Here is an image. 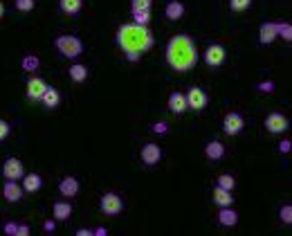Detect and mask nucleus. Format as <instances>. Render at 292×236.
Wrapping results in <instances>:
<instances>
[{
    "instance_id": "2f4dec72",
    "label": "nucleus",
    "mask_w": 292,
    "mask_h": 236,
    "mask_svg": "<svg viewBox=\"0 0 292 236\" xmlns=\"http://www.w3.org/2000/svg\"><path fill=\"white\" fill-rule=\"evenodd\" d=\"M151 2L153 0H133L131 5H133V9H151Z\"/></svg>"
},
{
    "instance_id": "a19ab883",
    "label": "nucleus",
    "mask_w": 292,
    "mask_h": 236,
    "mask_svg": "<svg viewBox=\"0 0 292 236\" xmlns=\"http://www.w3.org/2000/svg\"><path fill=\"white\" fill-rule=\"evenodd\" d=\"M77 234H79V236H90L92 232H90V230H79V232H77Z\"/></svg>"
},
{
    "instance_id": "4468645a",
    "label": "nucleus",
    "mask_w": 292,
    "mask_h": 236,
    "mask_svg": "<svg viewBox=\"0 0 292 236\" xmlns=\"http://www.w3.org/2000/svg\"><path fill=\"white\" fill-rule=\"evenodd\" d=\"M58 191L63 193L65 198H72V196H77V193H79V180H77V178H72V176L63 178V180L58 183Z\"/></svg>"
},
{
    "instance_id": "c9c22d12",
    "label": "nucleus",
    "mask_w": 292,
    "mask_h": 236,
    "mask_svg": "<svg viewBox=\"0 0 292 236\" xmlns=\"http://www.w3.org/2000/svg\"><path fill=\"white\" fill-rule=\"evenodd\" d=\"M290 149H292V142L290 140H283L281 144H279V151H281V153H290Z\"/></svg>"
},
{
    "instance_id": "5701e85b",
    "label": "nucleus",
    "mask_w": 292,
    "mask_h": 236,
    "mask_svg": "<svg viewBox=\"0 0 292 236\" xmlns=\"http://www.w3.org/2000/svg\"><path fill=\"white\" fill-rule=\"evenodd\" d=\"M72 216V205L70 203H54V220H68Z\"/></svg>"
},
{
    "instance_id": "423d86ee",
    "label": "nucleus",
    "mask_w": 292,
    "mask_h": 236,
    "mask_svg": "<svg viewBox=\"0 0 292 236\" xmlns=\"http://www.w3.org/2000/svg\"><path fill=\"white\" fill-rule=\"evenodd\" d=\"M207 104H209V97L202 88H198V86L189 88V92H186V106L191 108V110H202Z\"/></svg>"
},
{
    "instance_id": "ddd939ff",
    "label": "nucleus",
    "mask_w": 292,
    "mask_h": 236,
    "mask_svg": "<svg viewBox=\"0 0 292 236\" xmlns=\"http://www.w3.org/2000/svg\"><path fill=\"white\" fill-rule=\"evenodd\" d=\"M186 95H182V92H171L169 97V110L175 115H182L186 110Z\"/></svg>"
},
{
    "instance_id": "f03ea898",
    "label": "nucleus",
    "mask_w": 292,
    "mask_h": 236,
    "mask_svg": "<svg viewBox=\"0 0 292 236\" xmlns=\"http://www.w3.org/2000/svg\"><path fill=\"white\" fill-rule=\"evenodd\" d=\"M166 63L175 72H186L198 63V50L191 36L186 34H175L166 43Z\"/></svg>"
},
{
    "instance_id": "b1692460",
    "label": "nucleus",
    "mask_w": 292,
    "mask_h": 236,
    "mask_svg": "<svg viewBox=\"0 0 292 236\" xmlns=\"http://www.w3.org/2000/svg\"><path fill=\"white\" fill-rule=\"evenodd\" d=\"M58 5H61L63 14H70V16H75V14H79V11H81V7H83V0H61Z\"/></svg>"
},
{
    "instance_id": "bb28decb",
    "label": "nucleus",
    "mask_w": 292,
    "mask_h": 236,
    "mask_svg": "<svg viewBox=\"0 0 292 236\" xmlns=\"http://www.w3.org/2000/svg\"><path fill=\"white\" fill-rule=\"evenodd\" d=\"M216 184H218V187L229 189V191H232V189L236 187V180H234V176H229V173H223V176H218Z\"/></svg>"
},
{
    "instance_id": "393cba45",
    "label": "nucleus",
    "mask_w": 292,
    "mask_h": 236,
    "mask_svg": "<svg viewBox=\"0 0 292 236\" xmlns=\"http://www.w3.org/2000/svg\"><path fill=\"white\" fill-rule=\"evenodd\" d=\"M38 65H41V61H38L36 54H27L25 59H23L21 68H23L25 72H36V70H38Z\"/></svg>"
},
{
    "instance_id": "dca6fc26",
    "label": "nucleus",
    "mask_w": 292,
    "mask_h": 236,
    "mask_svg": "<svg viewBox=\"0 0 292 236\" xmlns=\"http://www.w3.org/2000/svg\"><path fill=\"white\" fill-rule=\"evenodd\" d=\"M213 203H216L218 207H232V205H234L232 191H229V189L218 187V184H216V189H213Z\"/></svg>"
},
{
    "instance_id": "39448f33",
    "label": "nucleus",
    "mask_w": 292,
    "mask_h": 236,
    "mask_svg": "<svg viewBox=\"0 0 292 236\" xmlns=\"http://www.w3.org/2000/svg\"><path fill=\"white\" fill-rule=\"evenodd\" d=\"M101 211L106 216H117L124 210V200L117 196V193H104L101 196Z\"/></svg>"
},
{
    "instance_id": "6e6552de",
    "label": "nucleus",
    "mask_w": 292,
    "mask_h": 236,
    "mask_svg": "<svg viewBox=\"0 0 292 236\" xmlns=\"http://www.w3.org/2000/svg\"><path fill=\"white\" fill-rule=\"evenodd\" d=\"M2 176L7 180H18V178L25 176V166L18 157H7L5 164H2Z\"/></svg>"
},
{
    "instance_id": "412c9836",
    "label": "nucleus",
    "mask_w": 292,
    "mask_h": 236,
    "mask_svg": "<svg viewBox=\"0 0 292 236\" xmlns=\"http://www.w3.org/2000/svg\"><path fill=\"white\" fill-rule=\"evenodd\" d=\"M68 72H70V79L75 81V83H83V81L88 79V68L81 63H72Z\"/></svg>"
},
{
    "instance_id": "f3484780",
    "label": "nucleus",
    "mask_w": 292,
    "mask_h": 236,
    "mask_svg": "<svg viewBox=\"0 0 292 236\" xmlns=\"http://www.w3.org/2000/svg\"><path fill=\"white\" fill-rule=\"evenodd\" d=\"M41 184H43V178L38 176V173H27V176H23V191L36 193L38 189H41Z\"/></svg>"
},
{
    "instance_id": "9b49d317",
    "label": "nucleus",
    "mask_w": 292,
    "mask_h": 236,
    "mask_svg": "<svg viewBox=\"0 0 292 236\" xmlns=\"http://www.w3.org/2000/svg\"><path fill=\"white\" fill-rule=\"evenodd\" d=\"M45 90H48V83L43 79H38V77L27 81V97H29L32 102H41V97L45 95Z\"/></svg>"
},
{
    "instance_id": "c756f323",
    "label": "nucleus",
    "mask_w": 292,
    "mask_h": 236,
    "mask_svg": "<svg viewBox=\"0 0 292 236\" xmlns=\"http://www.w3.org/2000/svg\"><path fill=\"white\" fill-rule=\"evenodd\" d=\"M252 0H229V7H232V11H245L250 9Z\"/></svg>"
},
{
    "instance_id": "f8f14e48",
    "label": "nucleus",
    "mask_w": 292,
    "mask_h": 236,
    "mask_svg": "<svg viewBox=\"0 0 292 236\" xmlns=\"http://www.w3.org/2000/svg\"><path fill=\"white\" fill-rule=\"evenodd\" d=\"M279 36V23H263L259 29V41L263 45H270Z\"/></svg>"
},
{
    "instance_id": "ea45409f",
    "label": "nucleus",
    "mask_w": 292,
    "mask_h": 236,
    "mask_svg": "<svg viewBox=\"0 0 292 236\" xmlns=\"http://www.w3.org/2000/svg\"><path fill=\"white\" fill-rule=\"evenodd\" d=\"M95 234H97V236H106V227H97Z\"/></svg>"
},
{
    "instance_id": "cd10ccee",
    "label": "nucleus",
    "mask_w": 292,
    "mask_h": 236,
    "mask_svg": "<svg viewBox=\"0 0 292 236\" xmlns=\"http://www.w3.org/2000/svg\"><path fill=\"white\" fill-rule=\"evenodd\" d=\"M279 36L288 43H292V25L290 23H279Z\"/></svg>"
},
{
    "instance_id": "6ab92c4d",
    "label": "nucleus",
    "mask_w": 292,
    "mask_h": 236,
    "mask_svg": "<svg viewBox=\"0 0 292 236\" xmlns=\"http://www.w3.org/2000/svg\"><path fill=\"white\" fill-rule=\"evenodd\" d=\"M164 14L169 21H180V18L185 16V5H182L180 0H171L169 5H166Z\"/></svg>"
},
{
    "instance_id": "7c9ffc66",
    "label": "nucleus",
    "mask_w": 292,
    "mask_h": 236,
    "mask_svg": "<svg viewBox=\"0 0 292 236\" xmlns=\"http://www.w3.org/2000/svg\"><path fill=\"white\" fill-rule=\"evenodd\" d=\"M14 7H16L18 11H32L34 9V0H14Z\"/></svg>"
},
{
    "instance_id": "2eb2a0df",
    "label": "nucleus",
    "mask_w": 292,
    "mask_h": 236,
    "mask_svg": "<svg viewBox=\"0 0 292 236\" xmlns=\"http://www.w3.org/2000/svg\"><path fill=\"white\" fill-rule=\"evenodd\" d=\"M2 193L9 203H18L23 198V184H16V180H7V184L2 187Z\"/></svg>"
},
{
    "instance_id": "4be33fe9",
    "label": "nucleus",
    "mask_w": 292,
    "mask_h": 236,
    "mask_svg": "<svg viewBox=\"0 0 292 236\" xmlns=\"http://www.w3.org/2000/svg\"><path fill=\"white\" fill-rule=\"evenodd\" d=\"M41 102H43V106H45V108H56L58 102H61V95H58L56 88H50V86H48L45 95L41 97Z\"/></svg>"
},
{
    "instance_id": "0eeeda50",
    "label": "nucleus",
    "mask_w": 292,
    "mask_h": 236,
    "mask_svg": "<svg viewBox=\"0 0 292 236\" xmlns=\"http://www.w3.org/2000/svg\"><path fill=\"white\" fill-rule=\"evenodd\" d=\"M288 126H290V122H288V117L281 113H270L265 117V129H267V133H272V135L286 133Z\"/></svg>"
},
{
    "instance_id": "f257e3e1",
    "label": "nucleus",
    "mask_w": 292,
    "mask_h": 236,
    "mask_svg": "<svg viewBox=\"0 0 292 236\" xmlns=\"http://www.w3.org/2000/svg\"><path fill=\"white\" fill-rule=\"evenodd\" d=\"M117 43L124 50L128 61H139L144 52H149L153 48V34L146 25H137V23H128V25H122L119 32H117Z\"/></svg>"
},
{
    "instance_id": "1a4fd4ad",
    "label": "nucleus",
    "mask_w": 292,
    "mask_h": 236,
    "mask_svg": "<svg viewBox=\"0 0 292 236\" xmlns=\"http://www.w3.org/2000/svg\"><path fill=\"white\" fill-rule=\"evenodd\" d=\"M139 157H142V162L146 166H153V164H158V162L162 160V151H159L158 144L149 142V144L142 146V151H139Z\"/></svg>"
},
{
    "instance_id": "a211bd4d",
    "label": "nucleus",
    "mask_w": 292,
    "mask_h": 236,
    "mask_svg": "<svg viewBox=\"0 0 292 236\" xmlns=\"http://www.w3.org/2000/svg\"><path fill=\"white\" fill-rule=\"evenodd\" d=\"M218 223L225 227H234L239 223V214H236L232 207H220V211H218Z\"/></svg>"
},
{
    "instance_id": "473e14b6",
    "label": "nucleus",
    "mask_w": 292,
    "mask_h": 236,
    "mask_svg": "<svg viewBox=\"0 0 292 236\" xmlns=\"http://www.w3.org/2000/svg\"><path fill=\"white\" fill-rule=\"evenodd\" d=\"M7 135H9V124L5 119H0V142L7 140Z\"/></svg>"
},
{
    "instance_id": "20e7f679",
    "label": "nucleus",
    "mask_w": 292,
    "mask_h": 236,
    "mask_svg": "<svg viewBox=\"0 0 292 236\" xmlns=\"http://www.w3.org/2000/svg\"><path fill=\"white\" fill-rule=\"evenodd\" d=\"M225 59H227V52H225V48L220 43H212L205 50V63L209 68H220L225 63Z\"/></svg>"
},
{
    "instance_id": "f704fd0d",
    "label": "nucleus",
    "mask_w": 292,
    "mask_h": 236,
    "mask_svg": "<svg viewBox=\"0 0 292 236\" xmlns=\"http://www.w3.org/2000/svg\"><path fill=\"white\" fill-rule=\"evenodd\" d=\"M153 131H155L158 135H164L166 131H169V126H166L164 122H158V124H153Z\"/></svg>"
},
{
    "instance_id": "e433bc0d",
    "label": "nucleus",
    "mask_w": 292,
    "mask_h": 236,
    "mask_svg": "<svg viewBox=\"0 0 292 236\" xmlns=\"http://www.w3.org/2000/svg\"><path fill=\"white\" fill-rule=\"evenodd\" d=\"M18 230V223H7L5 225V234H16Z\"/></svg>"
},
{
    "instance_id": "4c0bfd02",
    "label": "nucleus",
    "mask_w": 292,
    "mask_h": 236,
    "mask_svg": "<svg viewBox=\"0 0 292 236\" xmlns=\"http://www.w3.org/2000/svg\"><path fill=\"white\" fill-rule=\"evenodd\" d=\"M54 227H56L54 220H45V223H43V230H45V232H54Z\"/></svg>"
},
{
    "instance_id": "aec40b11",
    "label": "nucleus",
    "mask_w": 292,
    "mask_h": 236,
    "mask_svg": "<svg viewBox=\"0 0 292 236\" xmlns=\"http://www.w3.org/2000/svg\"><path fill=\"white\" fill-rule=\"evenodd\" d=\"M205 156H207L209 160H220V157L225 156V146L220 144V142H218V140L209 142V144L205 146Z\"/></svg>"
},
{
    "instance_id": "72a5a7b5",
    "label": "nucleus",
    "mask_w": 292,
    "mask_h": 236,
    "mask_svg": "<svg viewBox=\"0 0 292 236\" xmlns=\"http://www.w3.org/2000/svg\"><path fill=\"white\" fill-rule=\"evenodd\" d=\"M259 90H261V92H272V90H274V83H272V81H261V83H259Z\"/></svg>"
},
{
    "instance_id": "79ce46f5",
    "label": "nucleus",
    "mask_w": 292,
    "mask_h": 236,
    "mask_svg": "<svg viewBox=\"0 0 292 236\" xmlns=\"http://www.w3.org/2000/svg\"><path fill=\"white\" fill-rule=\"evenodd\" d=\"M2 14H5V7H2V2H0V18H2Z\"/></svg>"
},
{
    "instance_id": "7ed1b4c3",
    "label": "nucleus",
    "mask_w": 292,
    "mask_h": 236,
    "mask_svg": "<svg viewBox=\"0 0 292 236\" xmlns=\"http://www.w3.org/2000/svg\"><path fill=\"white\" fill-rule=\"evenodd\" d=\"M54 43H56V50L63 54L65 59H77V56L83 52V43H81V38L72 36V34H63V36H58Z\"/></svg>"
},
{
    "instance_id": "58836bf2",
    "label": "nucleus",
    "mask_w": 292,
    "mask_h": 236,
    "mask_svg": "<svg viewBox=\"0 0 292 236\" xmlns=\"http://www.w3.org/2000/svg\"><path fill=\"white\" fill-rule=\"evenodd\" d=\"M16 234H18V236H27V234H29V227H27V225H18Z\"/></svg>"
},
{
    "instance_id": "9d476101",
    "label": "nucleus",
    "mask_w": 292,
    "mask_h": 236,
    "mask_svg": "<svg viewBox=\"0 0 292 236\" xmlns=\"http://www.w3.org/2000/svg\"><path fill=\"white\" fill-rule=\"evenodd\" d=\"M243 126H245V119L240 117L239 113H227L225 115V119H223V131L227 135H239L240 131H243Z\"/></svg>"
},
{
    "instance_id": "c85d7f7f",
    "label": "nucleus",
    "mask_w": 292,
    "mask_h": 236,
    "mask_svg": "<svg viewBox=\"0 0 292 236\" xmlns=\"http://www.w3.org/2000/svg\"><path fill=\"white\" fill-rule=\"evenodd\" d=\"M279 218L286 225H292V205H283L281 210H279Z\"/></svg>"
},
{
    "instance_id": "a878e982",
    "label": "nucleus",
    "mask_w": 292,
    "mask_h": 236,
    "mask_svg": "<svg viewBox=\"0 0 292 236\" xmlns=\"http://www.w3.org/2000/svg\"><path fill=\"white\" fill-rule=\"evenodd\" d=\"M133 18L137 25H149L151 21V9H133Z\"/></svg>"
}]
</instances>
